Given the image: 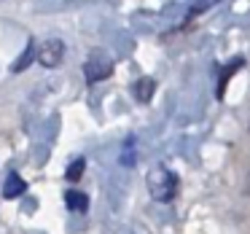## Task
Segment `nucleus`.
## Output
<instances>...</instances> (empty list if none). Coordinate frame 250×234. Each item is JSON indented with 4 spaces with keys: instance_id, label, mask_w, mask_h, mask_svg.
<instances>
[{
    "instance_id": "1",
    "label": "nucleus",
    "mask_w": 250,
    "mask_h": 234,
    "mask_svg": "<svg viewBox=\"0 0 250 234\" xmlns=\"http://www.w3.org/2000/svg\"><path fill=\"white\" fill-rule=\"evenodd\" d=\"M148 189H151V194L156 196L159 202H169L175 196V189H178V178H175L169 170L159 167V170H153V175L148 178Z\"/></svg>"
},
{
    "instance_id": "2",
    "label": "nucleus",
    "mask_w": 250,
    "mask_h": 234,
    "mask_svg": "<svg viewBox=\"0 0 250 234\" xmlns=\"http://www.w3.org/2000/svg\"><path fill=\"white\" fill-rule=\"evenodd\" d=\"M110 73H113V62H110V57L105 54V51H92L89 60H86V65H83V78H86V84L105 81Z\"/></svg>"
},
{
    "instance_id": "3",
    "label": "nucleus",
    "mask_w": 250,
    "mask_h": 234,
    "mask_svg": "<svg viewBox=\"0 0 250 234\" xmlns=\"http://www.w3.org/2000/svg\"><path fill=\"white\" fill-rule=\"evenodd\" d=\"M35 60L41 62L43 67H60L62 60H65V43L60 38H49L38 46L35 51Z\"/></svg>"
},
{
    "instance_id": "4",
    "label": "nucleus",
    "mask_w": 250,
    "mask_h": 234,
    "mask_svg": "<svg viewBox=\"0 0 250 234\" xmlns=\"http://www.w3.org/2000/svg\"><path fill=\"white\" fill-rule=\"evenodd\" d=\"M132 92H135L137 103H151L153 92H156V81H153V78H148V76H143L140 81L132 86Z\"/></svg>"
},
{
    "instance_id": "5",
    "label": "nucleus",
    "mask_w": 250,
    "mask_h": 234,
    "mask_svg": "<svg viewBox=\"0 0 250 234\" xmlns=\"http://www.w3.org/2000/svg\"><path fill=\"white\" fill-rule=\"evenodd\" d=\"M22 191H24V180L19 178L17 172H11L6 180V186H3V196H19Z\"/></svg>"
},
{
    "instance_id": "6",
    "label": "nucleus",
    "mask_w": 250,
    "mask_h": 234,
    "mask_svg": "<svg viewBox=\"0 0 250 234\" xmlns=\"http://www.w3.org/2000/svg\"><path fill=\"white\" fill-rule=\"evenodd\" d=\"M67 207L70 210H86V205H89V199H86V194H81V191H67Z\"/></svg>"
},
{
    "instance_id": "7",
    "label": "nucleus",
    "mask_w": 250,
    "mask_h": 234,
    "mask_svg": "<svg viewBox=\"0 0 250 234\" xmlns=\"http://www.w3.org/2000/svg\"><path fill=\"white\" fill-rule=\"evenodd\" d=\"M33 60H35V43H27V49H24V54L19 57L17 62H14V67H11V70H14V73L24 70V67H27L30 62H33Z\"/></svg>"
},
{
    "instance_id": "8",
    "label": "nucleus",
    "mask_w": 250,
    "mask_h": 234,
    "mask_svg": "<svg viewBox=\"0 0 250 234\" xmlns=\"http://www.w3.org/2000/svg\"><path fill=\"white\" fill-rule=\"evenodd\" d=\"M242 67V60H231V65L223 70V76H221V84H218V97H223V92H226V84H229V78H231V73L234 70H239Z\"/></svg>"
},
{
    "instance_id": "9",
    "label": "nucleus",
    "mask_w": 250,
    "mask_h": 234,
    "mask_svg": "<svg viewBox=\"0 0 250 234\" xmlns=\"http://www.w3.org/2000/svg\"><path fill=\"white\" fill-rule=\"evenodd\" d=\"M83 167H86V162H83V159H76V162L67 167V180H78L83 175Z\"/></svg>"
}]
</instances>
